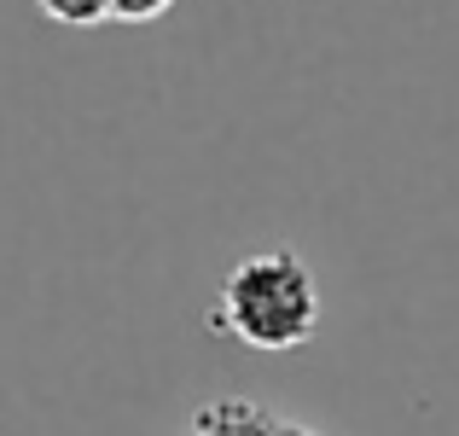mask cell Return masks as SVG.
<instances>
[{
	"label": "cell",
	"mask_w": 459,
	"mask_h": 436,
	"mask_svg": "<svg viewBox=\"0 0 459 436\" xmlns=\"http://www.w3.org/2000/svg\"><path fill=\"white\" fill-rule=\"evenodd\" d=\"M320 314L325 302L308 262L297 250H262V257H245L238 268H227L210 326L245 349L285 355V349H303L320 332Z\"/></svg>",
	"instance_id": "6da1fadb"
},
{
	"label": "cell",
	"mask_w": 459,
	"mask_h": 436,
	"mask_svg": "<svg viewBox=\"0 0 459 436\" xmlns=\"http://www.w3.org/2000/svg\"><path fill=\"white\" fill-rule=\"evenodd\" d=\"M186 436H262V407L245 402V396H227V402H210L192 414Z\"/></svg>",
	"instance_id": "7a4b0ae2"
},
{
	"label": "cell",
	"mask_w": 459,
	"mask_h": 436,
	"mask_svg": "<svg viewBox=\"0 0 459 436\" xmlns=\"http://www.w3.org/2000/svg\"><path fill=\"white\" fill-rule=\"evenodd\" d=\"M35 6H41L47 18H58V23H76V30L111 18V0H35Z\"/></svg>",
	"instance_id": "3957f363"
},
{
	"label": "cell",
	"mask_w": 459,
	"mask_h": 436,
	"mask_svg": "<svg viewBox=\"0 0 459 436\" xmlns=\"http://www.w3.org/2000/svg\"><path fill=\"white\" fill-rule=\"evenodd\" d=\"M175 0H111V18L117 23H157Z\"/></svg>",
	"instance_id": "277c9868"
},
{
	"label": "cell",
	"mask_w": 459,
	"mask_h": 436,
	"mask_svg": "<svg viewBox=\"0 0 459 436\" xmlns=\"http://www.w3.org/2000/svg\"><path fill=\"white\" fill-rule=\"evenodd\" d=\"M262 436H320V431H308L303 419H285L273 407H262Z\"/></svg>",
	"instance_id": "5b68a950"
}]
</instances>
